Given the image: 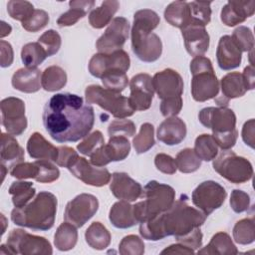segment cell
<instances>
[{
    "label": "cell",
    "mask_w": 255,
    "mask_h": 255,
    "mask_svg": "<svg viewBox=\"0 0 255 255\" xmlns=\"http://www.w3.org/2000/svg\"><path fill=\"white\" fill-rule=\"evenodd\" d=\"M42 119L47 132L54 140L75 142L89 134L95 123V113L82 97L60 93L46 103Z\"/></svg>",
    "instance_id": "1"
},
{
    "label": "cell",
    "mask_w": 255,
    "mask_h": 255,
    "mask_svg": "<svg viewBox=\"0 0 255 255\" xmlns=\"http://www.w3.org/2000/svg\"><path fill=\"white\" fill-rule=\"evenodd\" d=\"M205 219L206 216L199 209L191 207L181 197L166 211L140 222L139 234L151 241H158L166 236H174L177 241L200 228Z\"/></svg>",
    "instance_id": "2"
},
{
    "label": "cell",
    "mask_w": 255,
    "mask_h": 255,
    "mask_svg": "<svg viewBox=\"0 0 255 255\" xmlns=\"http://www.w3.org/2000/svg\"><path fill=\"white\" fill-rule=\"evenodd\" d=\"M159 21L157 13L150 9L138 10L133 15L131 49L133 54L142 62L151 63L161 56V40L155 33H152Z\"/></svg>",
    "instance_id": "3"
},
{
    "label": "cell",
    "mask_w": 255,
    "mask_h": 255,
    "mask_svg": "<svg viewBox=\"0 0 255 255\" xmlns=\"http://www.w3.org/2000/svg\"><path fill=\"white\" fill-rule=\"evenodd\" d=\"M57 197L49 191H40L36 197L22 207L11 211L14 224L36 231H47L54 226L57 213Z\"/></svg>",
    "instance_id": "4"
},
{
    "label": "cell",
    "mask_w": 255,
    "mask_h": 255,
    "mask_svg": "<svg viewBox=\"0 0 255 255\" xmlns=\"http://www.w3.org/2000/svg\"><path fill=\"white\" fill-rule=\"evenodd\" d=\"M202 126L212 130V136L220 148L227 149L235 145L238 130L236 129V116L227 107H208L198 114Z\"/></svg>",
    "instance_id": "5"
},
{
    "label": "cell",
    "mask_w": 255,
    "mask_h": 255,
    "mask_svg": "<svg viewBox=\"0 0 255 255\" xmlns=\"http://www.w3.org/2000/svg\"><path fill=\"white\" fill-rule=\"evenodd\" d=\"M142 201L135 203L133 213L138 223L149 220L166 211L175 201V191L167 184L148 181L142 189Z\"/></svg>",
    "instance_id": "6"
},
{
    "label": "cell",
    "mask_w": 255,
    "mask_h": 255,
    "mask_svg": "<svg viewBox=\"0 0 255 255\" xmlns=\"http://www.w3.org/2000/svg\"><path fill=\"white\" fill-rule=\"evenodd\" d=\"M191 96L196 102H206L215 99L219 93V81L215 75L210 59L196 56L190 62Z\"/></svg>",
    "instance_id": "7"
},
{
    "label": "cell",
    "mask_w": 255,
    "mask_h": 255,
    "mask_svg": "<svg viewBox=\"0 0 255 255\" xmlns=\"http://www.w3.org/2000/svg\"><path fill=\"white\" fill-rule=\"evenodd\" d=\"M85 97L89 105L96 104L118 119H126L132 116L134 113L129 105L128 98L121 95V93L107 90L98 85L87 87Z\"/></svg>",
    "instance_id": "8"
},
{
    "label": "cell",
    "mask_w": 255,
    "mask_h": 255,
    "mask_svg": "<svg viewBox=\"0 0 255 255\" xmlns=\"http://www.w3.org/2000/svg\"><path fill=\"white\" fill-rule=\"evenodd\" d=\"M214 170L226 180L240 184L249 181L253 176V166L251 162L237 155L232 150H222L213 160Z\"/></svg>",
    "instance_id": "9"
},
{
    "label": "cell",
    "mask_w": 255,
    "mask_h": 255,
    "mask_svg": "<svg viewBox=\"0 0 255 255\" xmlns=\"http://www.w3.org/2000/svg\"><path fill=\"white\" fill-rule=\"evenodd\" d=\"M1 254L35 255L53 253L51 243L42 236L26 232L23 229H13L7 238L6 244L1 245Z\"/></svg>",
    "instance_id": "10"
},
{
    "label": "cell",
    "mask_w": 255,
    "mask_h": 255,
    "mask_svg": "<svg viewBox=\"0 0 255 255\" xmlns=\"http://www.w3.org/2000/svg\"><path fill=\"white\" fill-rule=\"evenodd\" d=\"M226 196L227 192L221 184L213 180H206L199 183L192 191L191 200L194 206L208 216L222 206Z\"/></svg>",
    "instance_id": "11"
},
{
    "label": "cell",
    "mask_w": 255,
    "mask_h": 255,
    "mask_svg": "<svg viewBox=\"0 0 255 255\" xmlns=\"http://www.w3.org/2000/svg\"><path fill=\"white\" fill-rule=\"evenodd\" d=\"M98 209L99 201L95 195L81 193L67 203L64 219L76 227H82L96 214Z\"/></svg>",
    "instance_id": "12"
},
{
    "label": "cell",
    "mask_w": 255,
    "mask_h": 255,
    "mask_svg": "<svg viewBox=\"0 0 255 255\" xmlns=\"http://www.w3.org/2000/svg\"><path fill=\"white\" fill-rule=\"evenodd\" d=\"M2 125L11 135H20L27 128L25 103L15 97H8L1 101Z\"/></svg>",
    "instance_id": "13"
},
{
    "label": "cell",
    "mask_w": 255,
    "mask_h": 255,
    "mask_svg": "<svg viewBox=\"0 0 255 255\" xmlns=\"http://www.w3.org/2000/svg\"><path fill=\"white\" fill-rule=\"evenodd\" d=\"M130 66L128 54L123 49L113 53L95 54L89 62V72L96 78H102L111 71L127 72Z\"/></svg>",
    "instance_id": "14"
},
{
    "label": "cell",
    "mask_w": 255,
    "mask_h": 255,
    "mask_svg": "<svg viewBox=\"0 0 255 255\" xmlns=\"http://www.w3.org/2000/svg\"><path fill=\"white\" fill-rule=\"evenodd\" d=\"M129 23L125 17H116L109 24L105 33L98 39L96 48L99 53H113L121 50L128 38Z\"/></svg>",
    "instance_id": "15"
},
{
    "label": "cell",
    "mask_w": 255,
    "mask_h": 255,
    "mask_svg": "<svg viewBox=\"0 0 255 255\" xmlns=\"http://www.w3.org/2000/svg\"><path fill=\"white\" fill-rule=\"evenodd\" d=\"M130 151V142L127 136H110L107 144L97 149L91 156L90 162L93 165L103 167L112 161H121L128 157Z\"/></svg>",
    "instance_id": "16"
},
{
    "label": "cell",
    "mask_w": 255,
    "mask_h": 255,
    "mask_svg": "<svg viewBox=\"0 0 255 255\" xmlns=\"http://www.w3.org/2000/svg\"><path fill=\"white\" fill-rule=\"evenodd\" d=\"M129 89L128 102L133 111L148 110L154 94L151 76L145 73L136 74L129 82Z\"/></svg>",
    "instance_id": "17"
},
{
    "label": "cell",
    "mask_w": 255,
    "mask_h": 255,
    "mask_svg": "<svg viewBox=\"0 0 255 255\" xmlns=\"http://www.w3.org/2000/svg\"><path fill=\"white\" fill-rule=\"evenodd\" d=\"M68 169L84 183L96 187L108 184L112 178V174L107 168L93 165L82 156H79Z\"/></svg>",
    "instance_id": "18"
},
{
    "label": "cell",
    "mask_w": 255,
    "mask_h": 255,
    "mask_svg": "<svg viewBox=\"0 0 255 255\" xmlns=\"http://www.w3.org/2000/svg\"><path fill=\"white\" fill-rule=\"evenodd\" d=\"M153 90L162 100L181 97L183 93V80L173 69H164L152 77Z\"/></svg>",
    "instance_id": "19"
},
{
    "label": "cell",
    "mask_w": 255,
    "mask_h": 255,
    "mask_svg": "<svg viewBox=\"0 0 255 255\" xmlns=\"http://www.w3.org/2000/svg\"><path fill=\"white\" fill-rule=\"evenodd\" d=\"M187 53L193 57L202 56L209 48V34L204 26L190 23L181 29Z\"/></svg>",
    "instance_id": "20"
},
{
    "label": "cell",
    "mask_w": 255,
    "mask_h": 255,
    "mask_svg": "<svg viewBox=\"0 0 255 255\" xmlns=\"http://www.w3.org/2000/svg\"><path fill=\"white\" fill-rule=\"evenodd\" d=\"M110 189L115 197L120 200L135 201L142 194L141 185L126 172H114Z\"/></svg>",
    "instance_id": "21"
},
{
    "label": "cell",
    "mask_w": 255,
    "mask_h": 255,
    "mask_svg": "<svg viewBox=\"0 0 255 255\" xmlns=\"http://www.w3.org/2000/svg\"><path fill=\"white\" fill-rule=\"evenodd\" d=\"M255 12V1H228L221 9L220 19L228 27L236 26L251 17Z\"/></svg>",
    "instance_id": "22"
},
{
    "label": "cell",
    "mask_w": 255,
    "mask_h": 255,
    "mask_svg": "<svg viewBox=\"0 0 255 255\" xmlns=\"http://www.w3.org/2000/svg\"><path fill=\"white\" fill-rule=\"evenodd\" d=\"M216 59L219 68L224 71H230L240 66L242 52L236 46L231 36L224 35L219 39Z\"/></svg>",
    "instance_id": "23"
},
{
    "label": "cell",
    "mask_w": 255,
    "mask_h": 255,
    "mask_svg": "<svg viewBox=\"0 0 255 255\" xmlns=\"http://www.w3.org/2000/svg\"><path fill=\"white\" fill-rule=\"evenodd\" d=\"M186 132L185 123L175 116L166 118L158 126L156 136L159 141L166 145H176L185 138Z\"/></svg>",
    "instance_id": "24"
},
{
    "label": "cell",
    "mask_w": 255,
    "mask_h": 255,
    "mask_svg": "<svg viewBox=\"0 0 255 255\" xmlns=\"http://www.w3.org/2000/svg\"><path fill=\"white\" fill-rule=\"evenodd\" d=\"M221 97L215 99L218 107H227L229 100L240 98L247 92L242 74L239 72H230L220 81Z\"/></svg>",
    "instance_id": "25"
},
{
    "label": "cell",
    "mask_w": 255,
    "mask_h": 255,
    "mask_svg": "<svg viewBox=\"0 0 255 255\" xmlns=\"http://www.w3.org/2000/svg\"><path fill=\"white\" fill-rule=\"evenodd\" d=\"M11 84L15 90L20 92L27 94L36 93L42 87L41 71L38 69L21 68L13 74Z\"/></svg>",
    "instance_id": "26"
},
{
    "label": "cell",
    "mask_w": 255,
    "mask_h": 255,
    "mask_svg": "<svg viewBox=\"0 0 255 255\" xmlns=\"http://www.w3.org/2000/svg\"><path fill=\"white\" fill-rule=\"evenodd\" d=\"M27 151L32 158L55 161L58 156V147L49 142L40 132L31 134L27 141Z\"/></svg>",
    "instance_id": "27"
},
{
    "label": "cell",
    "mask_w": 255,
    "mask_h": 255,
    "mask_svg": "<svg viewBox=\"0 0 255 255\" xmlns=\"http://www.w3.org/2000/svg\"><path fill=\"white\" fill-rule=\"evenodd\" d=\"M1 164L7 168H12L17 163L24 160V149L9 133H1Z\"/></svg>",
    "instance_id": "28"
},
{
    "label": "cell",
    "mask_w": 255,
    "mask_h": 255,
    "mask_svg": "<svg viewBox=\"0 0 255 255\" xmlns=\"http://www.w3.org/2000/svg\"><path fill=\"white\" fill-rule=\"evenodd\" d=\"M109 219L116 228L120 229L130 228L138 223L133 213V206L124 200L113 204L110 209Z\"/></svg>",
    "instance_id": "29"
},
{
    "label": "cell",
    "mask_w": 255,
    "mask_h": 255,
    "mask_svg": "<svg viewBox=\"0 0 255 255\" xmlns=\"http://www.w3.org/2000/svg\"><path fill=\"white\" fill-rule=\"evenodd\" d=\"M238 253L237 247L233 243L231 237L226 232H217L212 236L209 243L198 250V254L208 255H235Z\"/></svg>",
    "instance_id": "30"
},
{
    "label": "cell",
    "mask_w": 255,
    "mask_h": 255,
    "mask_svg": "<svg viewBox=\"0 0 255 255\" xmlns=\"http://www.w3.org/2000/svg\"><path fill=\"white\" fill-rule=\"evenodd\" d=\"M165 21L173 27L182 29L191 22L188 2L174 1L168 4L164 10Z\"/></svg>",
    "instance_id": "31"
},
{
    "label": "cell",
    "mask_w": 255,
    "mask_h": 255,
    "mask_svg": "<svg viewBox=\"0 0 255 255\" xmlns=\"http://www.w3.org/2000/svg\"><path fill=\"white\" fill-rule=\"evenodd\" d=\"M120 8V2L116 0L104 1L99 7L93 9L89 15V23L95 29H102L110 24L114 15Z\"/></svg>",
    "instance_id": "32"
},
{
    "label": "cell",
    "mask_w": 255,
    "mask_h": 255,
    "mask_svg": "<svg viewBox=\"0 0 255 255\" xmlns=\"http://www.w3.org/2000/svg\"><path fill=\"white\" fill-rule=\"evenodd\" d=\"M95 1L93 0H74L69 2L70 9L63 13L57 20L59 27H68L75 25L80 19L84 18L88 11L93 8Z\"/></svg>",
    "instance_id": "33"
},
{
    "label": "cell",
    "mask_w": 255,
    "mask_h": 255,
    "mask_svg": "<svg viewBox=\"0 0 255 255\" xmlns=\"http://www.w3.org/2000/svg\"><path fill=\"white\" fill-rule=\"evenodd\" d=\"M111 233L104 224L99 221L93 222L85 232L86 242L96 250H104L111 243Z\"/></svg>",
    "instance_id": "34"
},
{
    "label": "cell",
    "mask_w": 255,
    "mask_h": 255,
    "mask_svg": "<svg viewBox=\"0 0 255 255\" xmlns=\"http://www.w3.org/2000/svg\"><path fill=\"white\" fill-rule=\"evenodd\" d=\"M78 241V231L75 225L63 222L56 230L54 235V245L60 251L73 249Z\"/></svg>",
    "instance_id": "35"
},
{
    "label": "cell",
    "mask_w": 255,
    "mask_h": 255,
    "mask_svg": "<svg viewBox=\"0 0 255 255\" xmlns=\"http://www.w3.org/2000/svg\"><path fill=\"white\" fill-rule=\"evenodd\" d=\"M67 84V74L64 69L53 65L46 68L41 76L42 88L47 92H56Z\"/></svg>",
    "instance_id": "36"
},
{
    "label": "cell",
    "mask_w": 255,
    "mask_h": 255,
    "mask_svg": "<svg viewBox=\"0 0 255 255\" xmlns=\"http://www.w3.org/2000/svg\"><path fill=\"white\" fill-rule=\"evenodd\" d=\"M8 191L12 196V203L15 207L26 205L36 193V189L30 181H14L10 185Z\"/></svg>",
    "instance_id": "37"
},
{
    "label": "cell",
    "mask_w": 255,
    "mask_h": 255,
    "mask_svg": "<svg viewBox=\"0 0 255 255\" xmlns=\"http://www.w3.org/2000/svg\"><path fill=\"white\" fill-rule=\"evenodd\" d=\"M47 57L46 51L38 42L27 43L22 47L21 60L25 68L37 69V66L42 64Z\"/></svg>",
    "instance_id": "38"
},
{
    "label": "cell",
    "mask_w": 255,
    "mask_h": 255,
    "mask_svg": "<svg viewBox=\"0 0 255 255\" xmlns=\"http://www.w3.org/2000/svg\"><path fill=\"white\" fill-rule=\"evenodd\" d=\"M193 150L201 160L210 161L217 156L218 145L212 134L202 133L196 137Z\"/></svg>",
    "instance_id": "39"
},
{
    "label": "cell",
    "mask_w": 255,
    "mask_h": 255,
    "mask_svg": "<svg viewBox=\"0 0 255 255\" xmlns=\"http://www.w3.org/2000/svg\"><path fill=\"white\" fill-rule=\"evenodd\" d=\"M233 239L241 245H248L255 240V228L253 218H243L237 221L233 227Z\"/></svg>",
    "instance_id": "40"
},
{
    "label": "cell",
    "mask_w": 255,
    "mask_h": 255,
    "mask_svg": "<svg viewBox=\"0 0 255 255\" xmlns=\"http://www.w3.org/2000/svg\"><path fill=\"white\" fill-rule=\"evenodd\" d=\"M154 128L149 123L141 125L139 132L133 137L132 144L137 154H141L149 150L154 145Z\"/></svg>",
    "instance_id": "41"
},
{
    "label": "cell",
    "mask_w": 255,
    "mask_h": 255,
    "mask_svg": "<svg viewBox=\"0 0 255 255\" xmlns=\"http://www.w3.org/2000/svg\"><path fill=\"white\" fill-rule=\"evenodd\" d=\"M177 169L182 173H191L199 169L201 166V159L197 156L192 148L181 149L175 158Z\"/></svg>",
    "instance_id": "42"
},
{
    "label": "cell",
    "mask_w": 255,
    "mask_h": 255,
    "mask_svg": "<svg viewBox=\"0 0 255 255\" xmlns=\"http://www.w3.org/2000/svg\"><path fill=\"white\" fill-rule=\"evenodd\" d=\"M188 4L191 15L190 23L199 24L205 27L211 20V2L192 1L188 2Z\"/></svg>",
    "instance_id": "43"
},
{
    "label": "cell",
    "mask_w": 255,
    "mask_h": 255,
    "mask_svg": "<svg viewBox=\"0 0 255 255\" xmlns=\"http://www.w3.org/2000/svg\"><path fill=\"white\" fill-rule=\"evenodd\" d=\"M102 83L107 90L121 93L123 92L128 83V78L125 72L111 71L106 73L102 78Z\"/></svg>",
    "instance_id": "44"
},
{
    "label": "cell",
    "mask_w": 255,
    "mask_h": 255,
    "mask_svg": "<svg viewBox=\"0 0 255 255\" xmlns=\"http://www.w3.org/2000/svg\"><path fill=\"white\" fill-rule=\"evenodd\" d=\"M34 6L29 1L11 0L7 3V12L9 16L21 23L27 20L34 12Z\"/></svg>",
    "instance_id": "45"
},
{
    "label": "cell",
    "mask_w": 255,
    "mask_h": 255,
    "mask_svg": "<svg viewBox=\"0 0 255 255\" xmlns=\"http://www.w3.org/2000/svg\"><path fill=\"white\" fill-rule=\"evenodd\" d=\"M104 143L105 138L103 133L100 130H95L85 136V138L77 145V149L80 153L91 156L97 149L103 146Z\"/></svg>",
    "instance_id": "46"
},
{
    "label": "cell",
    "mask_w": 255,
    "mask_h": 255,
    "mask_svg": "<svg viewBox=\"0 0 255 255\" xmlns=\"http://www.w3.org/2000/svg\"><path fill=\"white\" fill-rule=\"evenodd\" d=\"M232 40L241 52H251L254 48V36L250 28L246 26L237 27L231 36Z\"/></svg>",
    "instance_id": "47"
},
{
    "label": "cell",
    "mask_w": 255,
    "mask_h": 255,
    "mask_svg": "<svg viewBox=\"0 0 255 255\" xmlns=\"http://www.w3.org/2000/svg\"><path fill=\"white\" fill-rule=\"evenodd\" d=\"M35 162L39 168L38 175L35 178L36 181L40 183H51L59 178L60 170L51 162V160L38 159Z\"/></svg>",
    "instance_id": "48"
},
{
    "label": "cell",
    "mask_w": 255,
    "mask_h": 255,
    "mask_svg": "<svg viewBox=\"0 0 255 255\" xmlns=\"http://www.w3.org/2000/svg\"><path fill=\"white\" fill-rule=\"evenodd\" d=\"M119 252L122 255H142L144 253V243L137 235L125 236L120 242Z\"/></svg>",
    "instance_id": "49"
},
{
    "label": "cell",
    "mask_w": 255,
    "mask_h": 255,
    "mask_svg": "<svg viewBox=\"0 0 255 255\" xmlns=\"http://www.w3.org/2000/svg\"><path fill=\"white\" fill-rule=\"evenodd\" d=\"M38 43L44 48V50L47 53L48 57H51L58 53V51L61 48L62 40L60 34L51 29L46 32H44L38 39Z\"/></svg>",
    "instance_id": "50"
},
{
    "label": "cell",
    "mask_w": 255,
    "mask_h": 255,
    "mask_svg": "<svg viewBox=\"0 0 255 255\" xmlns=\"http://www.w3.org/2000/svg\"><path fill=\"white\" fill-rule=\"evenodd\" d=\"M49 14L42 9H35L32 15L21 23L22 27L28 32H38L49 23Z\"/></svg>",
    "instance_id": "51"
},
{
    "label": "cell",
    "mask_w": 255,
    "mask_h": 255,
    "mask_svg": "<svg viewBox=\"0 0 255 255\" xmlns=\"http://www.w3.org/2000/svg\"><path fill=\"white\" fill-rule=\"evenodd\" d=\"M108 133L110 136L123 135V136H132L135 133V126L132 121L126 119H118L113 121L109 128Z\"/></svg>",
    "instance_id": "52"
},
{
    "label": "cell",
    "mask_w": 255,
    "mask_h": 255,
    "mask_svg": "<svg viewBox=\"0 0 255 255\" xmlns=\"http://www.w3.org/2000/svg\"><path fill=\"white\" fill-rule=\"evenodd\" d=\"M39 168L36 162H19L15 166H13L10 170V174L13 177L18 179H26V178H36L38 175Z\"/></svg>",
    "instance_id": "53"
},
{
    "label": "cell",
    "mask_w": 255,
    "mask_h": 255,
    "mask_svg": "<svg viewBox=\"0 0 255 255\" xmlns=\"http://www.w3.org/2000/svg\"><path fill=\"white\" fill-rule=\"evenodd\" d=\"M230 206L236 213H242L248 210L250 206V196L245 191L234 189L230 195Z\"/></svg>",
    "instance_id": "54"
},
{
    "label": "cell",
    "mask_w": 255,
    "mask_h": 255,
    "mask_svg": "<svg viewBox=\"0 0 255 255\" xmlns=\"http://www.w3.org/2000/svg\"><path fill=\"white\" fill-rule=\"evenodd\" d=\"M154 165L165 174H173L177 170L175 159L166 153H157L154 157Z\"/></svg>",
    "instance_id": "55"
},
{
    "label": "cell",
    "mask_w": 255,
    "mask_h": 255,
    "mask_svg": "<svg viewBox=\"0 0 255 255\" xmlns=\"http://www.w3.org/2000/svg\"><path fill=\"white\" fill-rule=\"evenodd\" d=\"M182 109V98H171L162 100L160 103V112L163 117H175Z\"/></svg>",
    "instance_id": "56"
},
{
    "label": "cell",
    "mask_w": 255,
    "mask_h": 255,
    "mask_svg": "<svg viewBox=\"0 0 255 255\" xmlns=\"http://www.w3.org/2000/svg\"><path fill=\"white\" fill-rule=\"evenodd\" d=\"M78 157L79 154L74 148L69 146H59L56 163L59 166L69 168Z\"/></svg>",
    "instance_id": "57"
},
{
    "label": "cell",
    "mask_w": 255,
    "mask_h": 255,
    "mask_svg": "<svg viewBox=\"0 0 255 255\" xmlns=\"http://www.w3.org/2000/svg\"><path fill=\"white\" fill-rule=\"evenodd\" d=\"M14 59L13 48L11 44L7 41H0V65L2 68H7L11 66Z\"/></svg>",
    "instance_id": "58"
},
{
    "label": "cell",
    "mask_w": 255,
    "mask_h": 255,
    "mask_svg": "<svg viewBox=\"0 0 255 255\" xmlns=\"http://www.w3.org/2000/svg\"><path fill=\"white\" fill-rule=\"evenodd\" d=\"M202 233H201V230L200 228L194 230L193 232H191L190 234L186 235L185 237L177 240L178 243H181L189 248H192L193 250L194 249H198L199 247H201L202 245Z\"/></svg>",
    "instance_id": "59"
},
{
    "label": "cell",
    "mask_w": 255,
    "mask_h": 255,
    "mask_svg": "<svg viewBox=\"0 0 255 255\" xmlns=\"http://www.w3.org/2000/svg\"><path fill=\"white\" fill-rule=\"evenodd\" d=\"M254 128H255V122L254 119H250L244 123L242 128V139L245 144L249 145L251 148H254Z\"/></svg>",
    "instance_id": "60"
},
{
    "label": "cell",
    "mask_w": 255,
    "mask_h": 255,
    "mask_svg": "<svg viewBox=\"0 0 255 255\" xmlns=\"http://www.w3.org/2000/svg\"><path fill=\"white\" fill-rule=\"evenodd\" d=\"M161 254H193L194 250L192 248H189L181 243L177 244H171L165 249H163Z\"/></svg>",
    "instance_id": "61"
},
{
    "label": "cell",
    "mask_w": 255,
    "mask_h": 255,
    "mask_svg": "<svg viewBox=\"0 0 255 255\" xmlns=\"http://www.w3.org/2000/svg\"><path fill=\"white\" fill-rule=\"evenodd\" d=\"M254 66L253 65H249L247 67L244 68L243 74H242V78L246 87V90H253L254 89V83H255V76H254Z\"/></svg>",
    "instance_id": "62"
},
{
    "label": "cell",
    "mask_w": 255,
    "mask_h": 255,
    "mask_svg": "<svg viewBox=\"0 0 255 255\" xmlns=\"http://www.w3.org/2000/svg\"><path fill=\"white\" fill-rule=\"evenodd\" d=\"M0 26H1V28H0V37L1 38H4L11 33L12 27L9 24H7L5 21H1Z\"/></svg>",
    "instance_id": "63"
},
{
    "label": "cell",
    "mask_w": 255,
    "mask_h": 255,
    "mask_svg": "<svg viewBox=\"0 0 255 255\" xmlns=\"http://www.w3.org/2000/svg\"><path fill=\"white\" fill-rule=\"evenodd\" d=\"M1 219H2V223H3V229H2V234H4V232H5V226H6V218L4 217V215L3 214H1Z\"/></svg>",
    "instance_id": "64"
}]
</instances>
